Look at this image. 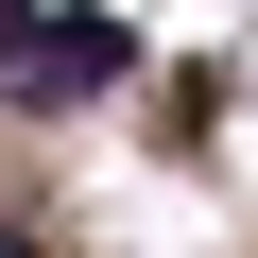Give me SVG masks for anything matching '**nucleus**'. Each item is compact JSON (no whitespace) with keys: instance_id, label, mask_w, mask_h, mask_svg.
I'll use <instances>...</instances> for the list:
<instances>
[{"instance_id":"f257e3e1","label":"nucleus","mask_w":258,"mask_h":258,"mask_svg":"<svg viewBox=\"0 0 258 258\" xmlns=\"http://www.w3.org/2000/svg\"><path fill=\"white\" fill-rule=\"evenodd\" d=\"M120 69V18H35V52H18V86H103Z\"/></svg>"},{"instance_id":"f03ea898","label":"nucleus","mask_w":258,"mask_h":258,"mask_svg":"<svg viewBox=\"0 0 258 258\" xmlns=\"http://www.w3.org/2000/svg\"><path fill=\"white\" fill-rule=\"evenodd\" d=\"M18 52H35V0H0V69H18Z\"/></svg>"}]
</instances>
